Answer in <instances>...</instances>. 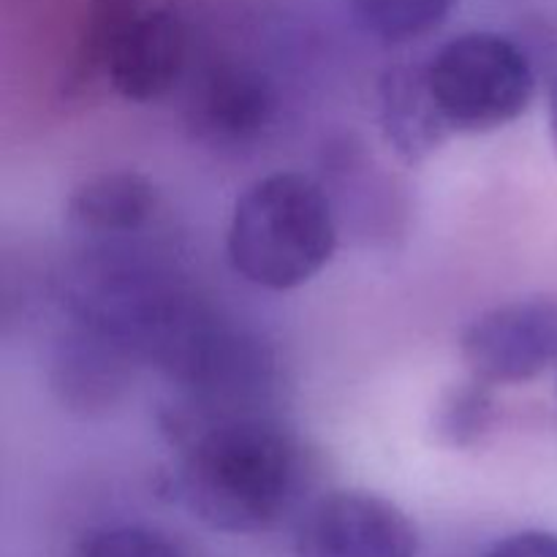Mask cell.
<instances>
[{
  "label": "cell",
  "mask_w": 557,
  "mask_h": 557,
  "mask_svg": "<svg viewBox=\"0 0 557 557\" xmlns=\"http://www.w3.org/2000/svg\"><path fill=\"white\" fill-rule=\"evenodd\" d=\"M310 455L299 435L264 413L218 419L180 444L172 490L207 528L253 536L302 498Z\"/></svg>",
  "instance_id": "1"
},
{
  "label": "cell",
  "mask_w": 557,
  "mask_h": 557,
  "mask_svg": "<svg viewBox=\"0 0 557 557\" xmlns=\"http://www.w3.org/2000/svg\"><path fill=\"white\" fill-rule=\"evenodd\" d=\"M337 250V215L324 185L302 172L256 180L234 201L226 253L234 272L270 292L313 281Z\"/></svg>",
  "instance_id": "2"
},
{
  "label": "cell",
  "mask_w": 557,
  "mask_h": 557,
  "mask_svg": "<svg viewBox=\"0 0 557 557\" xmlns=\"http://www.w3.org/2000/svg\"><path fill=\"white\" fill-rule=\"evenodd\" d=\"M424 71L451 134L504 128L525 114L536 96L531 58L500 33H462L446 41Z\"/></svg>",
  "instance_id": "3"
},
{
  "label": "cell",
  "mask_w": 557,
  "mask_h": 557,
  "mask_svg": "<svg viewBox=\"0 0 557 557\" xmlns=\"http://www.w3.org/2000/svg\"><path fill=\"white\" fill-rule=\"evenodd\" d=\"M471 379L490 386L528 384L557 364V299L531 297L479 315L460 337Z\"/></svg>",
  "instance_id": "4"
},
{
  "label": "cell",
  "mask_w": 557,
  "mask_h": 557,
  "mask_svg": "<svg viewBox=\"0 0 557 557\" xmlns=\"http://www.w3.org/2000/svg\"><path fill=\"white\" fill-rule=\"evenodd\" d=\"M411 517L392 500L362 490H335L305 511L294 557H417Z\"/></svg>",
  "instance_id": "5"
},
{
  "label": "cell",
  "mask_w": 557,
  "mask_h": 557,
  "mask_svg": "<svg viewBox=\"0 0 557 557\" xmlns=\"http://www.w3.org/2000/svg\"><path fill=\"white\" fill-rule=\"evenodd\" d=\"M188 22L174 5H158L139 11L114 38L103 74L125 101L150 103L177 87L188 69Z\"/></svg>",
  "instance_id": "6"
},
{
  "label": "cell",
  "mask_w": 557,
  "mask_h": 557,
  "mask_svg": "<svg viewBox=\"0 0 557 557\" xmlns=\"http://www.w3.org/2000/svg\"><path fill=\"white\" fill-rule=\"evenodd\" d=\"M275 103V87L261 71L218 63L190 90L188 125L212 147H245L270 128Z\"/></svg>",
  "instance_id": "7"
},
{
  "label": "cell",
  "mask_w": 557,
  "mask_h": 557,
  "mask_svg": "<svg viewBox=\"0 0 557 557\" xmlns=\"http://www.w3.org/2000/svg\"><path fill=\"white\" fill-rule=\"evenodd\" d=\"M379 117L384 139L406 163H422L451 136L428 85V71L395 65L379 82Z\"/></svg>",
  "instance_id": "8"
},
{
  "label": "cell",
  "mask_w": 557,
  "mask_h": 557,
  "mask_svg": "<svg viewBox=\"0 0 557 557\" xmlns=\"http://www.w3.org/2000/svg\"><path fill=\"white\" fill-rule=\"evenodd\" d=\"M158 190L139 172H101L87 177L69 199V221L87 237H128L158 210Z\"/></svg>",
  "instance_id": "9"
},
{
  "label": "cell",
  "mask_w": 557,
  "mask_h": 557,
  "mask_svg": "<svg viewBox=\"0 0 557 557\" xmlns=\"http://www.w3.org/2000/svg\"><path fill=\"white\" fill-rule=\"evenodd\" d=\"M364 33L384 44L430 36L449 20L455 0H346Z\"/></svg>",
  "instance_id": "10"
},
{
  "label": "cell",
  "mask_w": 557,
  "mask_h": 557,
  "mask_svg": "<svg viewBox=\"0 0 557 557\" xmlns=\"http://www.w3.org/2000/svg\"><path fill=\"white\" fill-rule=\"evenodd\" d=\"M495 422L493 386L471 379L468 384L451 386L435 406V438L451 449H468L490 433Z\"/></svg>",
  "instance_id": "11"
},
{
  "label": "cell",
  "mask_w": 557,
  "mask_h": 557,
  "mask_svg": "<svg viewBox=\"0 0 557 557\" xmlns=\"http://www.w3.org/2000/svg\"><path fill=\"white\" fill-rule=\"evenodd\" d=\"M74 557H185L180 544L158 528L107 525L85 533Z\"/></svg>",
  "instance_id": "12"
},
{
  "label": "cell",
  "mask_w": 557,
  "mask_h": 557,
  "mask_svg": "<svg viewBox=\"0 0 557 557\" xmlns=\"http://www.w3.org/2000/svg\"><path fill=\"white\" fill-rule=\"evenodd\" d=\"M487 557H557V533L522 531L506 536L490 549Z\"/></svg>",
  "instance_id": "13"
},
{
  "label": "cell",
  "mask_w": 557,
  "mask_h": 557,
  "mask_svg": "<svg viewBox=\"0 0 557 557\" xmlns=\"http://www.w3.org/2000/svg\"><path fill=\"white\" fill-rule=\"evenodd\" d=\"M549 134H553V145L557 150V76L549 87Z\"/></svg>",
  "instance_id": "14"
}]
</instances>
